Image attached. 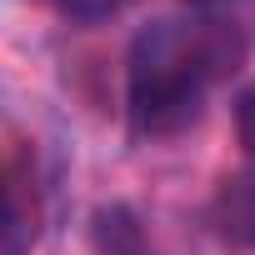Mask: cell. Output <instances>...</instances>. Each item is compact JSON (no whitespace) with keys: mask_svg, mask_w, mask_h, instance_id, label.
Here are the masks:
<instances>
[{"mask_svg":"<svg viewBox=\"0 0 255 255\" xmlns=\"http://www.w3.org/2000/svg\"><path fill=\"white\" fill-rule=\"evenodd\" d=\"M195 5H225V0H195Z\"/></svg>","mask_w":255,"mask_h":255,"instance_id":"7","label":"cell"},{"mask_svg":"<svg viewBox=\"0 0 255 255\" xmlns=\"http://www.w3.org/2000/svg\"><path fill=\"white\" fill-rule=\"evenodd\" d=\"M55 5H60V15H70L80 25H95V20H110L125 0H55Z\"/></svg>","mask_w":255,"mask_h":255,"instance_id":"5","label":"cell"},{"mask_svg":"<svg viewBox=\"0 0 255 255\" xmlns=\"http://www.w3.org/2000/svg\"><path fill=\"white\" fill-rule=\"evenodd\" d=\"M40 175L35 150L10 145L0 155V255H30L40 240Z\"/></svg>","mask_w":255,"mask_h":255,"instance_id":"2","label":"cell"},{"mask_svg":"<svg viewBox=\"0 0 255 255\" xmlns=\"http://www.w3.org/2000/svg\"><path fill=\"white\" fill-rule=\"evenodd\" d=\"M240 35L220 20H155L130 45V120L140 135H175L200 115L210 80L240 65Z\"/></svg>","mask_w":255,"mask_h":255,"instance_id":"1","label":"cell"},{"mask_svg":"<svg viewBox=\"0 0 255 255\" xmlns=\"http://www.w3.org/2000/svg\"><path fill=\"white\" fill-rule=\"evenodd\" d=\"M95 255H150L135 215L125 205H110L95 215Z\"/></svg>","mask_w":255,"mask_h":255,"instance_id":"4","label":"cell"},{"mask_svg":"<svg viewBox=\"0 0 255 255\" xmlns=\"http://www.w3.org/2000/svg\"><path fill=\"white\" fill-rule=\"evenodd\" d=\"M235 135H240L245 155L255 160V90H245V95L235 100Z\"/></svg>","mask_w":255,"mask_h":255,"instance_id":"6","label":"cell"},{"mask_svg":"<svg viewBox=\"0 0 255 255\" xmlns=\"http://www.w3.org/2000/svg\"><path fill=\"white\" fill-rule=\"evenodd\" d=\"M215 225L225 240L255 245V170H240L215 190Z\"/></svg>","mask_w":255,"mask_h":255,"instance_id":"3","label":"cell"}]
</instances>
